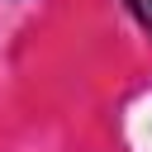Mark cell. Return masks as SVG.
I'll use <instances>...</instances> for the list:
<instances>
[{
	"instance_id": "6da1fadb",
	"label": "cell",
	"mask_w": 152,
	"mask_h": 152,
	"mask_svg": "<svg viewBox=\"0 0 152 152\" xmlns=\"http://www.w3.org/2000/svg\"><path fill=\"white\" fill-rule=\"evenodd\" d=\"M128 10H133V19L152 33V0H128Z\"/></svg>"
}]
</instances>
